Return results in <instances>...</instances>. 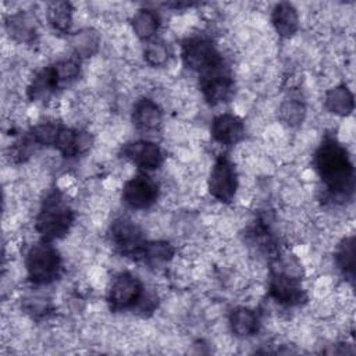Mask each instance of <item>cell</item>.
I'll use <instances>...</instances> for the list:
<instances>
[{
    "mask_svg": "<svg viewBox=\"0 0 356 356\" xmlns=\"http://www.w3.org/2000/svg\"><path fill=\"white\" fill-rule=\"evenodd\" d=\"M7 31L18 42H31L36 35V24L29 13L19 11L8 17Z\"/></svg>",
    "mask_w": 356,
    "mask_h": 356,
    "instance_id": "ac0fdd59",
    "label": "cell"
},
{
    "mask_svg": "<svg viewBox=\"0 0 356 356\" xmlns=\"http://www.w3.org/2000/svg\"><path fill=\"white\" fill-rule=\"evenodd\" d=\"M74 222V211L60 191H51L43 199L36 216L35 228L44 241L60 239L70 231Z\"/></svg>",
    "mask_w": 356,
    "mask_h": 356,
    "instance_id": "7a4b0ae2",
    "label": "cell"
},
{
    "mask_svg": "<svg viewBox=\"0 0 356 356\" xmlns=\"http://www.w3.org/2000/svg\"><path fill=\"white\" fill-rule=\"evenodd\" d=\"M50 68H51V74L57 85V89L71 85L74 81L78 79L81 72L79 63L75 60H61L50 65Z\"/></svg>",
    "mask_w": 356,
    "mask_h": 356,
    "instance_id": "603a6c76",
    "label": "cell"
},
{
    "mask_svg": "<svg viewBox=\"0 0 356 356\" xmlns=\"http://www.w3.org/2000/svg\"><path fill=\"white\" fill-rule=\"evenodd\" d=\"M121 154L124 159L145 171L157 170L164 161V154L160 146L150 140H136L127 143L121 149Z\"/></svg>",
    "mask_w": 356,
    "mask_h": 356,
    "instance_id": "8fae6325",
    "label": "cell"
},
{
    "mask_svg": "<svg viewBox=\"0 0 356 356\" xmlns=\"http://www.w3.org/2000/svg\"><path fill=\"white\" fill-rule=\"evenodd\" d=\"M174 256V248L167 241H152L146 242L140 259L149 264H160L171 260Z\"/></svg>",
    "mask_w": 356,
    "mask_h": 356,
    "instance_id": "7402d4cb",
    "label": "cell"
},
{
    "mask_svg": "<svg viewBox=\"0 0 356 356\" xmlns=\"http://www.w3.org/2000/svg\"><path fill=\"white\" fill-rule=\"evenodd\" d=\"M324 106L328 111L334 113L335 115L346 117L355 108V99L353 93L348 86L338 85L332 89H328L324 97Z\"/></svg>",
    "mask_w": 356,
    "mask_h": 356,
    "instance_id": "e0dca14e",
    "label": "cell"
},
{
    "mask_svg": "<svg viewBox=\"0 0 356 356\" xmlns=\"http://www.w3.org/2000/svg\"><path fill=\"white\" fill-rule=\"evenodd\" d=\"M60 125L51 124V122H44L36 125L32 132H31V139L35 143H39L42 146H54L58 132H60Z\"/></svg>",
    "mask_w": 356,
    "mask_h": 356,
    "instance_id": "d4e9b609",
    "label": "cell"
},
{
    "mask_svg": "<svg viewBox=\"0 0 356 356\" xmlns=\"http://www.w3.org/2000/svg\"><path fill=\"white\" fill-rule=\"evenodd\" d=\"M72 4L68 1H53L47 6L46 18L53 29L58 32L70 31L72 25Z\"/></svg>",
    "mask_w": 356,
    "mask_h": 356,
    "instance_id": "44dd1931",
    "label": "cell"
},
{
    "mask_svg": "<svg viewBox=\"0 0 356 356\" xmlns=\"http://www.w3.org/2000/svg\"><path fill=\"white\" fill-rule=\"evenodd\" d=\"M71 47L79 58H88L93 56L100 46V36L97 31L92 28H83L71 36Z\"/></svg>",
    "mask_w": 356,
    "mask_h": 356,
    "instance_id": "ffe728a7",
    "label": "cell"
},
{
    "mask_svg": "<svg viewBox=\"0 0 356 356\" xmlns=\"http://www.w3.org/2000/svg\"><path fill=\"white\" fill-rule=\"evenodd\" d=\"M134 33L140 40H149L154 36L160 26L159 14L152 8H140L132 17Z\"/></svg>",
    "mask_w": 356,
    "mask_h": 356,
    "instance_id": "d6986e66",
    "label": "cell"
},
{
    "mask_svg": "<svg viewBox=\"0 0 356 356\" xmlns=\"http://www.w3.org/2000/svg\"><path fill=\"white\" fill-rule=\"evenodd\" d=\"M210 131L213 139L225 146L235 145L245 136L243 121L231 113H222L214 117Z\"/></svg>",
    "mask_w": 356,
    "mask_h": 356,
    "instance_id": "7c38bea8",
    "label": "cell"
},
{
    "mask_svg": "<svg viewBox=\"0 0 356 356\" xmlns=\"http://www.w3.org/2000/svg\"><path fill=\"white\" fill-rule=\"evenodd\" d=\"M305 114H306V110H305L303 103H300V102H298L295 99L286 100L281 106V117L291 127L299 125L303 121Z\"/></svg>",
    "mask_w": 356,
    "mask_h": 356,
    "instance_id": "4316f807",
    "label": "cell"
},
{
    "mask_svg": "<svg viewBox=\"0 0 356 356\" xmlns=\"http://www.w3.org/2000/svg\"><path fill=\"white\" fill-rule=\"evenodd\" d=\"M111 241L114 246L124 256H129L134 259H140L142 249L146 243L140 228L132 222L129 218H117L110 228Z\"/></svg>",
    "mask_w": 356,
    "mask_h": 356,
    "instance_id": "52a82bcc",
    "label": "cell"
},
{
    "mask_svg": "<svg viewBox=\"0 0 356 356\" xmlns=\"http://www.w3.org/2000/svg\"><path fill=\"white\" fill-rule=\"evenodd\" d=\"M271 24L281 38H291L299 28V15L296 8L286 1L278 3L271 13Z\"/></svg>",
    "mask_w": 356,
    "mask_h": 356,
    "instance_id": "5bb4252c",
    "label": "cell"
},
{
    "mask_svg": "<svg viewBox=\"0 0 356 356\" xmlns=\"http://www.w3.org/2000/svg\"><path fill=\"white\" fill-rule=\"evenodd\" d=\"M207 189L214 199L222 203H229L235 197L238 189V175L232 161L227 156H220L211 167Z\"/></svg>",
    "mask_w": 356,
    "mask_h": 356,
    "instance_id": "5b68a950",
    "label": "cell"
},
{
    "mask_svg": "<svg viewBox=\"0 0 356 356\" xmlns=\"http://www.w3.org/2000/svg\"><path fill=\"white\" fill-rule=\"evenodd\" d=\"M229 327L236 337L249 338L257 334L260 321L252 309L239 306L229 313Z\"/></svg>",
    "mask_w": 356,
    "mask_h": 356,
    "instance_id": "2e32d148",
    "label": "cell"
},
{
    "mask_svg": "<svg viewBox=\"0 0 356 356\" xmlns=\"http://www.w3.org/2000/svg\"><path fill=\"white\" fill-rule=\"evenodd\" d=\"M25 268L32 284L47 285L60 275L61 257L49 241L42 239L29 248L25 256Z\"/></svg>",
    "mask_w": 356,
    "mask_h": 356,
    "instance_id": "3957f363",
    "label": "cell"
},
{
    "mask_svg": "<svg viewBox=\"0 0 356 356\" xmlns=\"http://www.w3.org/2000/svg\"><path fill=\"white\" fill-rule=\"evenodd\" d=\"M93 145V136L86 131L60 128L54 147L65 157H75L90 149Z\"/></svg>",
    "mask_w": 356,
    "mask_h": 356,
    "instance_id": "4fadbf2b",
    "label": "cell"
},
{
    "mask_svg": "<svg viewBox=\"0 0 356 356\" xmlns=\"http://www.w3.org/2000/svg\"><path fill=\"white\" fill-rule=\"evenodd\" d=\"M107 299L113 310L132 309L145 299L143 284L135 275L122 273L113 280Z\"/></svg>",
    "mask_w": 356,
    "mask_h": 356,
    "instance_id": "8992f818",
    "label": "cell"
},
{
    "mask_svg": "<svg viewBox=\"0 0 356 356\" xmlns=\"http://www.w3.org/2000/svg\"><path fill=\"white\" fill-rule=\"evenodd\" d=\"M314 165L325 186L337 195L353 191L355 170L346 149L335 139L325 138L314 156Z\"/></svg>",
    "mask_w": 356,
    "mask_h": 356,
    "instance_id": "6da1fadb",
    "label": "cell"
},
{
    "mask_svg": "<svg viewBox=\"0 0 356 356\" xmlns=\"http://www.w3.org/2000/svg\"><path fill=\"white\" fill-rule=\"evenodd\" d=\"M143 57L146 60V63L152 67H161L164 65L168 58H170V51L168 47L161 43V42H150L146 47H145V53Z\"/></svg>",
    "mask_w": 356,
    "mask_h": 356,
    "instance_id": "484cf974",
    "label": "cell"
},
{
    "mask_svg": "<svg viewBox=\"0 0 356 356\" xmlns=\"http://www.w3.org/2000/svg\"><path fill=\"white\" fill-rule=\"evenodd\" d=\"M159 196L156 182L145 174H138L128 179L122 188L124 203L135 210L149 209Z\"/></svg>",
    "mask_w": 356,
    "mask_h": 356,
    "instance_id": "ba28073f",
    "label": "cell"
},
{
    "mask_svg": "<svg viewBox=\"0 0 356 356\" xmlns=\"http://www.w3.org/2000/svg\"><path fill=\"white\" fill-rule=\"evenodd\" d=\"M181 57L185 67L197 72L199 76L225 67L216 44L204 36L188 38L182 43Z\"/></svg>",
    "mask_w": 356,
    "mask_h": 356,
    "instance_id": "277c9868",
    "label": "cell"
},
{
    "mask_svg": "<svg viewBox=\"0 0 356 356\" xmlns=\"http://www.w3.org/2000/svg\"><path fill=\"white\" fill-rule=\"evenodd\" d=\"M200 89L204 99L211 104L217 106L228 102L234 95V79L229 75V71L225 67L213 71L210 74L199 76Z\"/></svg>",
    "mask_w": 356,
    "mask_h": 356,
    "instance_id": "30bf717a",
    "label": "cell"
},
{
    "mask_svg": "<svg viewBox=\"0 0 356 356\" xmlns=\"http://www.w3.org/2000/svg\"><path fill=\"white\" fill-rule=\"evenodd\" d=\"M132 117L136 127L146 131H153L163 122V111L160 106L149 97H142L135 103Z\"/></svg>",
    "mask_w": 356,
    "mask_h": 356,
    "instance_id": "9a60e30c",
    "label": "cell"
},
{
    "mask_svg": "<svg viewBox=\"0 0 356 356\" xmlns=\"http://www.w3.org/2000/svg\"><path fill=\"white\" fill-rule=\"evenodd\" d=\"M270 296L284 306H298L306 300V293L300 286V278L288 275L274 268L270 284Z\"/></svg>",
    "mask_w": 356,
    "mask_h": 356,
    "instance_id": "9c48e42d",
    "label": "cell"
},
{
    "mask_svg": "<svg viewBox=\"0 0 356 356\" xmlns=\"http://www.w3.org/2000/svg\"><path fill=\"white\" fill-rule=\"evenodd\" d=\"M335 260L338 268L345 274L352 277L353 270H355V239L353 236H348L342 239L339 243L337 253H335Z\"/></svg>",
    "mask_w": 356,
    "mask_h": 356,
    "instance_id": "cb8c5ba5",
    "label": "cell"
}]
</instances>
